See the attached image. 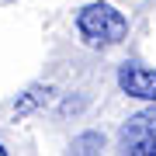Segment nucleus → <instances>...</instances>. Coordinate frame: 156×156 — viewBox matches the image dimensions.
<instances>
[{
  "instance_id": "20e7f679",
  "label": "nucleus",
  "mask_w": 156,
  "mask_h": 156,
  "mask_svg": "<svg viewBox=\"0 0 156 156\" xmlns=\"http://www.w3.org/2000/svg\"><path fill=\"white\" fill-rule=\"evenodd\" d=\"M49 94H52L49 87H31V90H24V94L14 101V115H17V118L31 115V111H35L38 104H45V101H49Z\"/></svg>"
},
{
  "instance_id": "39448f33",
  "label": "nucleus",
  "mask_w": 156,
  "mask_h": 156,
  "mask_svg": "<svg viewBox=\"0 0 156 156\" xmlns=\"http://www.w3.org/2000/svg\"><path fill=\"white\" fill-rule=\"evenodd\" d=\"M104 149V135L101 132H83L73 139V153H101Z\"/></svg>"
},
{
  "instance_id": "f257e3e1",
  "label": "nucleus",
  "mask_w": 156,
  "mask_h": 156,
  "mask_svg": "<svg viewBox=\"0 0 156 156\" xmlns=\"http://www.w3.org/2000/svg\"><path fill=\"white\" fill-rule=\"evenodd\" d=\"M76 31L90 49H111V45L125 42L128 35V17L111 4H90L76 14Z\"/></svg>"
},
{
  "instance_id": "7ed1b4c3",
  "label": "nucleus",
  "mask_w": 156,
  "mask_h": 156,
  "mask_svg": "<svg viewBox=\"0 0 156 156\" xmlns=\"http://www.w3.org/2000/svg\"><path fill=\"white\" fill-rule=\"evenodd\" d=\"M118 87H122V94H128V97L156 101V69L125 62V66L118 69Z\"/></svg>"
},
{
  "instance_id": "423d86ee",
  "label": "nucleus",
  "mask_w": 156,
  "mask_h": 156,
  "mask_svg": "<svg viewBox=\"0 0 156 156\" xmlns=\"http://www.w3.org/2000/svg\"><path fill=\"white\" fill-rule=\"evenodd\" d=\"M0 156H7V149H4V146H0Z\"/></svg>"
},
{
  "instance_id": "f03ea898",
  "label": "nucleus",
  "mask_w": 156,
  "mask_h": 156,
  "mask_svg": "<svg viewBox=\"0 0 156 156\" xmlns=\"http://www.w3.org/2000/svg\"><path fill=\"white\" fill-rule=\"evenodd\" d=\"M118 146L128 156H156V108L128 118L118 132Z\"/></svg>"
}]
</instances>
